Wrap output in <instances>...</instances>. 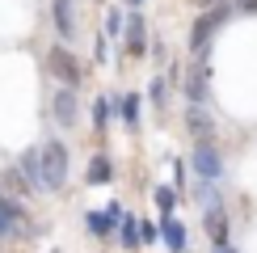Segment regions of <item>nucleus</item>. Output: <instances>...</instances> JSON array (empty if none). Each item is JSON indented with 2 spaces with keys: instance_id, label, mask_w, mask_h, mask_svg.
<instances>
[{
  "instance_id": "9b49d317",
  "label": "nucleus",
  "mask_w": 257,
  "mask_h": 253,
  "mask_svg": "<svg viewBox=\"0 0 257 253\" xmlns=\"http://www.w3.org/2000/svg\"><path fill=\"white\" fill-rule=\"evenodd\" d=\"M207 89H211V72L198 68L194 76L186 80V97H190V105H202V101H207Z\"/></svg>"
},
{
  "instance_id": "6ab92c4d",
  "label": "nucleus",
  "mask_w": 257,
  "mask_h": 253,
  "mask_svg": "<svg viewBox=\"0 0 257 253\" xmlns=\"http://www.w3.org/2000/svg\"><path fill=\"white\" fill-rule=\"evenodd\" d=\"M105 118H110V97H101L97 105H93V122H97V126H105Z\"/></svg>"
},
{
  "instance_id": "4468645a",
  "label": "nucleus",
  "mask_w": 257,
  "mask_h": 253,
  "mask_svg": "<svg viewBox=\"0 0 257 253\" xmlns=\"http://www.w3.org/2000/svg\"><path fill=\"white\" fill-rule=\"evenodd\" d=\"M114 105H118L114 114H118V118H122L126 126H135V122H139V93H126V97H118Z\"/></svg>"
},
{
  "instance_id": "0eeeda50",
  "label": "nucleus",
  "mask_w": 257,
  "mask_h": 253,
  "mask_svg": "<svg viewBox=\"0 0 257 253\" xmlns=\"http://www.w3.org/2000/svg\"><path fill=\"white\" fill-rule=\"evenodd\" d=\"M148 51V34H144V17L126 13V55H144Z\"/></svg>"
},
{
  "instance_id": "f257e3e1",
  "label": "nucleus",
  "mask_w": 257,
  "mask_h": 253,
  "mask_svg": "<svg viewBox=\"0 0 257 253\" xmlns=\"http://www.w3.org/2000/svg\"><path fill=\"white\" fill-rule=\"evenodd\" d=\"M68 182V144L51 140L38 148V186L42 190H59Z\"/></svg>"
},
{
  "instance_id": "a211bd4d",
  "label": "nucleus",
  "mask_w": 257,
  "mask_h": 253,
  "mask_svg": "<svg viewBox=\"0 0 257 253\" xmlns=\"http://www.w3.org/2000/svg\"><path fill=\"white\" fill-rule=\"evenodd\" d=\"M118 30H122V13H118V9H110V13H105V34H118Z\"/></svg>"
},
{
  "instance_id": "412c9836",
  "label": "nucleus",
  "mask_w": 257,
  "mask_h": 253,
  "mask_svg": "<svg viewBox=\"0 0 257 253\" xmlns=\"http://www.w3.org/2000/svg\"><path fill=\"white\" fill-rule=\"evenodd\" d=\"M240 13H257V0H240Z\"/></svg>"
},
{
  "instance_id": "aec40b11",
  "label": "nucleus",
  "mask_w": 257,
  "mask_h": 253,
  "mask_svg": "<svg viewBox=\"0 0 257 253\" xmlns=\"http://www.w3.org/2000/svg\"><path fill=\"white\" fill-rule=\"evenodd\" d=\"M152 101H156V105H165V76H156V80H152Z\"/></svg>"
},
{
  "instance_id": "423d86ee",
  "label": "nucleus",
  "mask_w": 257,
  "mask_h": 253,
  "mask_svg": "<svg viewBox=\"0 0 257 253\" xmlns=\"http://www.w3.org/2000/svg\"><path fill=\"white\" fill-rule=\"evenodd\" d=\"M84 182H89V186H110V182H114V165H110V156H105V152L89 156V169H84Z\"/></svg>"
},
{
  "instance_id": "20e7f679",
  "label": "nucleus",
  "mask_w": 257,
  "mask_h": 253,
  "mask_svg": "<svg viewBox=\"0 0 257 253\" xmlns=\"http://www.w3.org/2000/svg\"><path fill=\"white\" fill-rule=\"evenodd\" d=\"M190 169H194V173H198L207 186L223 177V161H219V152H215V144H211V140H202L194 152H190Z\"/></svg>"
},
{
  "instance_id": "9d476101",
  "label": "nucleus",
  "mask_w": 257,
  "mask_h": 253,
  "mask_svg": "<svg viewBox=\"0 0 257 253\" xmlns=\"http://www.w3.org/2000/svg\"><path fill=\"white\" fill-rule=\"evenodd\" d=\"M186 126L198 135V140H211V135H215V122H211V114L202 110V105H190L186 110Z\"/></svg>"
},
{
  "instance_id": "ddd939ff",
  "label": "nucleus",
  "mask_w": 257,
  "mask_h": 253,
  "mask_svg": "<svg viewBox=\"0 0 257 253\" xmlns=\"http://www.w3.org/2000/svg\"><path fill=\"white\" fill-rule=\"evenodd\" d=\"M207 236L215 240V245H223V240H228V219H223V211H219V207H211V211H207Z\"/></svg>"
},
{
  "instance_id": "2eb2a0df",
  "label": "nucleus",
  "mask_w": 257,
  "mask_h": 253,
  "mask_svg": "<svg viewBox=\"0 0 257 253\" xmlns=\"http://www.w3.org/2000/svg\"><path fill=\"white\" fill-rule=\"evenodd\" d=\"M84 224H89L93 232H97V236H105V232H110L114 224H110V219H105V211H89V215H84Z\"/></svg>"
},
{
  "instance_id": "39448f33",
  "label": "nucleus",
  "mask_w": 257,
  "mask_h": 253,
  "mask_svg": "<svg viewBox=\"0 0 257 253\" xmlns=\"http://www.w3.org/2000/svg\"><path fill=\"white\" fill-rule=\"evenodd\" d=\"M51 114L59 126H76V89H55L51 97Z\"/></svg>"
},
{
  "instance_id": "f3484780",
  "label": "nucleus",
  "mask_w": 257,
  "mask_h": 253,
  "mask_svg": "<svg viewBox=\"0 0 257 253\" xmlns=\"http://www.w3.org/2000/svg\"><path fill=\"white\" fill-rule=\"evenodd\" d=\"M156 207L165 211V215L173 211V190H169V186H156Z\"/></svg>"
},
{
  "instance_id": "dca6fc26",
  "label": "nucleus",
  "mask_w": 257,
  "mask_h": 253,
  "mask_svg": "<svg viewBox=\"0 0 257 253\" xmlns=\"http://www.w3.org/2000/svg\"><path fill=\"white\" fill-rule=\"evenodd\" d=\"M122 245H126V249L139 245V224H135L131 215H122Z\"/></svg>"
},
{
  "instance_id": "f03ea898",
  "label": "nucleus",
  "mask_w": 257,
  "mask_h": 253,
  "mask_svg": "<svg viewBox=\"0 0 257 253\" xmlns=\"http://www.w3.org/2000/svg\"><path fill=\"white\" fill-rule=\"evenodd\" d=\"M232 13V5L223 0V5H211V13H202L198 21H194V30H190V51L194 55H207V47H211V34L223 26V17Z\"/></svg>"
},
{
  "instance_id": "4be33fe9",
  "label": "nucleus",
  "mask_w": 257,
  "mask_h": 253,
  "mask_svg": "<svg viewBox=\"0 0 257 253\" xmlns=\"http://www.w3.org/2000/svg\"><path fill=\"white\" fill-rule=\"evenodd\" d=\"M211 253H236V249H232L228 240H223V245H215V249H211Z\"/></svg>"
},
{
  "instance_id": "5701e85b",
  "label": "nucleus",
  "mask_w": 257,
  "mask_h": 253,
  "mask_svg": "<svg viewBox=\"0 0 257 253\" xmlns=\"http://www.w3.org/2000/svg\"><path fill=\"white\" fill-rule=\"evenodd\" d=\"M131 9H139V0H131Z\"/></svg>"
},
{
  "instance_id": "7ed1b4c3",
  "label": "nucleus",
  "mask_w": 257,
  "mask_h": 253,
  "mask_svg": "<svg viewBox=\"0 0 257 253\" xmlns=\"http://www.w3.org/2000/svg\"><path fill=\"white\" fill-rule=\"evenodd\" d=\"M47 63H51V72H55V76L63 80V89H80V80H84V63L72 55L63 42H55V47H51Z\"/></svg>"
},
{
  "instance_id": "f8f14e48",
  "label": "nucleus",
  "mask_w": 257,
  "mask_h": 253,
  "mask_svg": "<svg viewBox=\"0 0 257 253\" xmlns=\"http://www.w3.org/2000/svg\"><path fill=\"white\" fill-rule=\"evenodd\" d=\"M160 232H165V245L173 249V253H186V249H190V245H186V240H190V236H186V228H181L173 215H165V224H160Z\"/></svg>"
},
{
  "instance_id": "b1692460",
  "label": "nucleus",
  "mask_w": 257,
  "mask_h": 253,
  "mask_svg": "<svg viewBox=\"0 0 257 253\" xmlns=\"http://www.w3.org/2000/svg\"><path fill=\"white\" fill-rule=\"evenodd\" d=\"M211 5H219V0H211Z\"/></svg>"
},
{
  "instance_id": "1a4fd4ad",
  "label": "nucleus",
  "mask_w": 257,
  "mask_h": 253,
  "mask_svg": "<svg viewBox=\"0 0 257 253\" xmlns=\"http://www.w3.org/2000/svg\"><path fill=\"white\" fill-rule=\"evenodd\" d=\"M17 228H21V207L9 194H0V236H13Z\"/></svg>"
},
{
  "instance_id": "6e6552de",
  "label": "nucleus",
  "mask_w": 257,
  "mask_h": 253,
  "mask_svg": "<svg viewBox=\"0 0 257 253\" xmlns=\"http://www.w3.org/2000/svg\"><path fill=\"white\" fill-rule=\"evenodd\" d=\"M51 17H55L59 38H63V42H72V38H76V17H72V0H55V5H51Z\"/></svg>"
}]
</instances>
